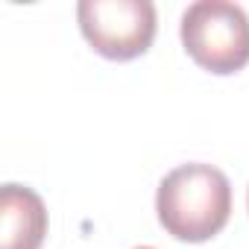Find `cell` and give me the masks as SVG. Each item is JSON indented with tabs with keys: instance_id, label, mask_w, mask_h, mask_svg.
<instances>
[{
	"instance_id": "obj_1",
	"label": "cell",
	"mask_w": 249,
	"mask_h": 249,
	"mask_svg": "<svg viewBox=\"0 0 249 249\" xmlns=\"http://www.w3.org/2000/svg\"><path fill=\"white\" fill-rule=\"evenodd\" d=\"M161 229L182 243H205L220 234L231 217L229 176L205 161L173 167L156 191Z\"/></svg>"
},
{
	"instance_id": "obj_2",
	"label": "cell",
	"mask_w": 249,
	"mask_h": 249,
	"mask_svg": "<svg viewBox=\"0 0 249 249\" xmlns=\"http://www.w3.org/2000/svg\"><path fill=\"white\" fill-rule=\"evenodd\" d=\"M185 53L208 73L229 76L249 65V15L229 0H196L182 12Z\"/></svg>"
},
{
	"instance_id": "obj_3",
	"label": "cell",
	"mask_w": 249,
	"mask_h": 249,
	"mask_svg": "<svg viewBox=\"0 0 249 249\" xmlns=\"http://www.w3.org/2000/svg\"><path fill=\"white\" fill-rule=\"evenodd\" d=\"M76 21L94 53L111 62L144 56L159 27L150 0H79Z\"/></svg>"
},
{
	"instance_id": "obj_4",
	"label": "cell",
	"mask_w": 249,
	"mask_h": 249,
	"mask_svg": "<svg viewBox=\"0 0 249 249\" xmlns=\"http://www.w3.org/2000/svg\"><path fill=\"white\" fill-rule=\"evenodd\" d=\"M47 226L44 199L33 188L15 182L0 188V249H41Z\"/></svg>"
},
{
	"instance_id": "obj_5",
	"label": "cell",
	"mask_w": 249,
	"mask_h": 249,
	"mask_svg": "<svg viewBox=\"0 0 249 249\" xmlns=\"http://www.w3.org/2000/svg\"><path fill=\"white\" fill-rule=\"evenodd\" d=\"M246 208H249V191H246Z\"/></svg>"
},
{
	"instance_id": "obj_6",
	"label": "cell",
	"mask_w": 249,
	"mask_h": 249,
	"mask_svg": "<svg viewBox=\"0 0 249 249\" xmlns=\"http://www.w3.org/2000/svg\"><path fill=\"white\" fill-rule=\"evenodd\" d=\"M135 249H153V246H135Z\"/></svg>"
}]
</instances>
